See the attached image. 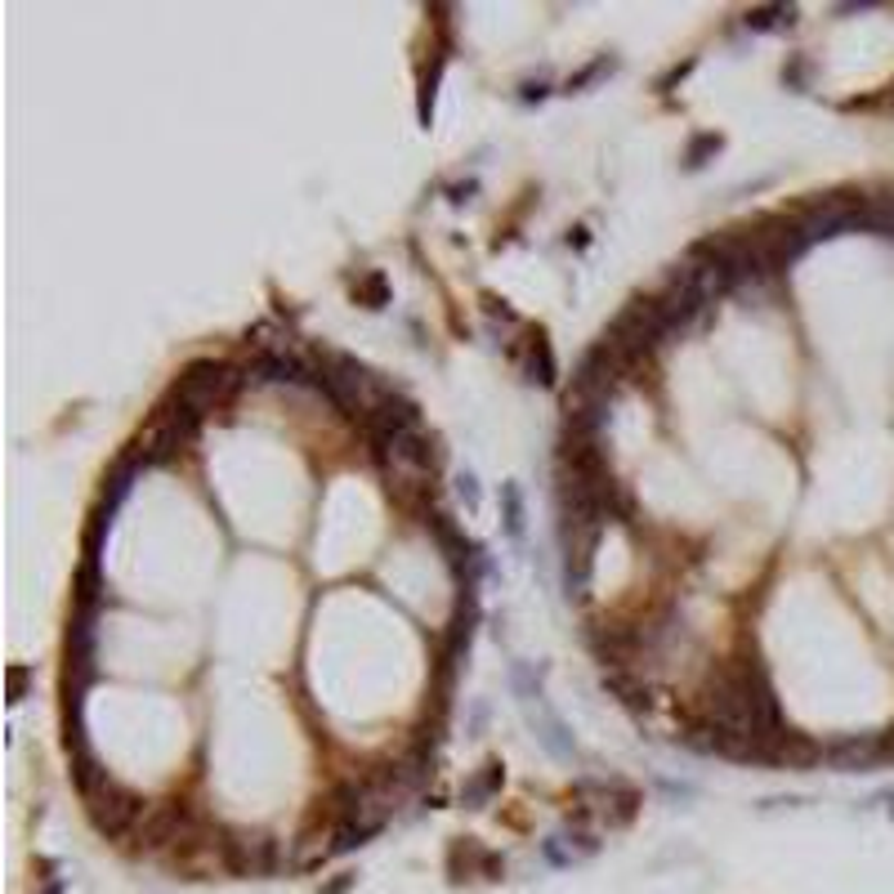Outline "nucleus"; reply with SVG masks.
I'll list each match as a JSON object with an SVG mask.
<instances>
[{
    "instance_id": "1",
    "label": "nucleus",
    "mask_w": 894,
    "mask_h": 894,
    "mask_svg": "<svg viewBox=\"0 0 894 894\" xmlns=\"http://www.w3.org/2000/svg\"><path fill=\"white\" fill-rule=\"evenodd\" d=\"M318 389L341 407V412H372L376 403H385L394 389L372 372V367H363L358 358H350V354H341V350H322L318 354Z\"/></svg>"
},
{
    "instance_id": "2",
    "label": "nucleus",
    "mask_w": 894,
    "mask_h": 894,
    "mask_svg": "<svg viewBox=\"0 0 894 894\" xmlns=\"http://www.w3.org/2000/svg\"><path fill=\"white\" fill-rule=\"evenodd\" d=\"M242 381H247V376H242L233 363L197 358V363H188V367L175 376L166 403H175V407H184V412H193V416L201 420L206 412H215V407L229 403V398L242 389Z\"/></svg>"
},
{
    "instance_id": "3",
    "label": "nucleus",
    "mask_w": 894,
    "mask_h": 894,
    "mask_svg": "<svg viewBox=\"0 0 894 894\" xmlns=\"http://www.w3.org/2000/svg\"><path fill=\"white\" fill-rule=\"evenodd\" d=\"M197 416L193 412H184V407H175V403H162L153 416H148V425L139 429V438H135V457L144 461V466H166V461H175L184 447H193V438H197Z\"/></svg>"
},
{
    "instance_id": "4",
    "label": "nucleus",
    "mask_w": 894,
    "mask_h": 894,
    "mask_svg": "<svg viewBox=\"0 0 894 894\" xmlns=\"http://www.w3.org/2000/svg\"><path fill=\"white\" fill-rule=\"evenodd\" d=\"M85 810H90L94 832H103V836H126L144 819V801L131 788H122V782H112V778L103 782L98 792L85 797Z\"/></svg>"
},
{
    "instance_id": "5",
    "label": "nucleus",
    "mask_w": 894,
    "mask_h": 894,
    "mask_svg": "<svg viewBox=\"0 0 894 894\" xmlns=\"http://www.w3.org/2000/svg\"><path fill=\"white\" fill-rule=\"evenodd\" d=\"M224 863H229L238 876H269L278 863V845L264 832H229V841H224Z\"/></svg>"
},
{
    "instance_id": "6",
    "label": "nucleus",
    "mask_w": 894,
    "mask_h": 894,
    "mask_svg": "<svg viewBox=\"0 0 894 894\" xmlns=\"http://www.w3.org/2000/svg\"><path fill=\"white\" fill-rule=\"evenodd\" d=\"M247 381L256 385H318V367H309L304 358L287 354V350H260L256 363L247 367Z\"/></svg>"
},
{
    "instance_id": "7",
    "label": "nucleus",
    "mask_w": 894,
    "mask_h": 894,
    "mask_svg": "<svg viewBox=\"0 0 894 894\" xmlns=\"http://www.w3.org/2000/svg\"><path fill=\"white\" fill-rule=\"evenodd\" d=\"M135 832H139V845H144V850H162V845H170V841H188V836H193L188 805L162 801V805H153V810L139 819Z\"/></svg>"
},
{
    "instance_id": "8",
    "label": "nucleus",
    "mask_w": 894,
    "mask_h": 894,
    "mask_svg": "<svg viewBox=\"0 0 894 894\" xmlns=\"http://www.w3.org/2000/svg\"><path fill=\"white\" fill-rule=\"evenodd\" d=\"M823 765H832V769H841V773H859V769H876V765H885L881 734H850V738L828 742Z\"/></svg>"
},
{
    "instance_id": "9",
    "label": "nucleus",
    "mask_w": 894,
    "mask_h": 894,
    "mask_svg": "<svg viewBox=\"0 0 894 894\" xmlns=\"http://www.w3.org/2000/svg\"><path fill=\"white\" fill-rule=\"evenodd\" d=\"M139 470H144V461H139V457H135V453H126V457H122V461H117V466H112V475H107V479H103V484H107V488H103V501H98V510H107V514H112V510H117V506H122V501H126V492H131V488H135V479H139Z\"/></svg>"
},
{
    "instance_id": "10",
    "label": "nucleus",
    "mask_w": 894,
    "mask_h": 894,
    "mask_svg": "<svg viewBox=\"0 0 894 894\" xmlns=\"http://www.w3.org/2000/svg\"><path fill=\"white\" fill-rule=\"evenodd\" d=\"M497 792H501V765H497V760H488V765H479V773L466 782L461 801H466L470 810H484V805H488Z\"/></svg>"
},
{
    "instance_id": "11",
    "label": "nucleus",
    "mask_w": 894,
    "mask_h": 894,
    "mask_svg": "<svg viewBox=\"0 0 894 894\" xmlns=\"http://www.w3.org/2000/svg\"><path fill=\"white\" fill-rule=\"evenodd\" d=\"M528 381L537 385H554V354H550V341L537 331L528 341Z\"/></svg>"
},
{
    "instance_id": "12",
    "label": "nucleus",
    "mask_w": 894,
    "mask_h": 894,
    "mask_svg": "<svg viewBox=\"0 0 894 894\" xmlns=\"http://www.w3.org/2000/svg\"><path fill=\"white\" fill-rule=\"evenodd\" d=\"M354 300H358L363 309H385V304H389V282H385V273H367V278L354 287Z\"/></svg>"
},
{
    "instance_id": "13",
    "label": "nucleus",
    "mask_w": 894,
    "mask_h": 894,
    "mask_svg": "<svg viewBox=\"0 0 894 894\" xmlns=\"http://www.w3.org/2000/svg\"><path fill=\"white\" fill-rule=\"evenodd\" d=\"M604 689H609V694H617L626 707H648L644 685H640V680H631L626 671H613V676H604Z\"/></svg>"
},
{
    "instance_id": "14",
    "label": "nucleus",
    "mask_w": 894,
    "mask_h": 894,
    "mask_svg": "<svg viewBox=\"0 0 894 894\" xmlns=\"http://www.w3.org/2000/svg\"><path fill=\"white\" fill-rule=\"evenodd\" d=\"M720 144H725L720 135H694V139H689V148H685V166H689V170H703V166H707V157H716V153H720Z\"/></svg>"
},
{
    "instance_id": "15",
    "label": "nucleus",
    "mask_w": 894,
    "mask_h": 894,
    "mask_svg": "<svg viewBox=\"0 0 894 894\" xmlns=\"http://www.w3.org/2000/svg\"><path fill=\"white\" fill-rule=\"evenodd\" d=\"M792 19H797V10H792V6H765V10H751V14H747V28L769 32V28H778V23H792Z\"/></svg>"
},
{
    "instance_id": "16",
    "label": "nucleus",
    "mask_w": 894,
    "mask_h": 894,
    "mask_svg": "<svg viewBox=\"0 0 894 894\" xmlns=\"http://www.w3.org/2000/svg\"><path fill=\"white\" fill-rule=\"evenodd\" d=\"M501 501H506V532H510V537H523V497H519V488L506 484V488H501Z\"/></svg>"
},
{
    "instance_id": "17",
    "label": "nucleus",
    "mask_w": 894,
    "mask_h": 894,
    "mask_svg": "<svg viewBox=\"0 0 894 894\" xmlns=\"http://www.w3.org/2000/svg\"><path fill=\"white\" fill-rule=\"evenodd\" d=\"M609 67H613V59H595L591 67H582V72H578V76L569 81V90H582V85H591V81H595L600 72H609Z\"/></svg>"
},
{
    "instance_id": "18",
    "label": "nucleus",
    "mask_w": 894,
    "mask_h": 894,
    "mask_svg": "<svg viewBox=\"0 0 894 894\" xmlns=\"http://www.w3.org/2000/svg\"><path fill=\"white\" fill-rule=\"evenodd\" d=\"M28 689V666H10V703H19Z\"/></svg>"
},
{
    "instance_id": "19",
    "label": "nucleus",
    "mask_w": 894,
    "mask_h": 894,
    "mask_svg": "<svg viewBox=\"0 0 894 894\" xmlns=\"http://www.w3.org/2000/svg\"><path fill=\"white\" fill-rule=\"evenodd\" d=\"M457 488H461V497H466L470 506H479V484H475V475H461Z\"/></svg>"
},
{
    "instance_id": "20",
    "label": "nucleus",
    "mask_w": 894,
    "mask_h": 894,
    "mask_svg": "<svg viewBox=\"0 0 894 894\" xmlns=\"http://www.w3.org/2000/svg\"><path fill=\"white\" fill-rule=\"evenodd\" d=\"M689 67H694V63H680V67H671V72L662 76V90H671L676 81H685V76H689Z\"/></svg>"
},
{
    "instance_id": "21",
    "label": "nucleus",
    "mask_w": 894,
    "mask_h": 894,
    "mask_svg": "<svg viewBox=\"0 0 894 894\" xmlns=\"http://www.w3.org/2000/svg\"><path fill=\"white\" fill-rule=\"evenodd\" d=\"M350 885H354V876H350V872H341V876H335V881L326 885V894H345Z\"/></svg>"
},
{
    "instance_id": "22",
    "label": "nucleus",
    "mask_w": 894,
    "mask_h": 894,
    "mask_svg": "<svg viewBox=\"0 0 894 894\" xmlns=\"http://www.w3.org/2000/svg\"><path fill=\"white\" fill-rule=\"evenodd\" d=\"M881 751H885V765H890V760H894V725L881 734Z\"/></svg>"
},
{
    "instance_id": "23",
    "label": "nucleus",
    "mask_w": 894,
    "mask_h": 894,
    "mask_svg": "<svg viewBox=\"0 0 894 894\" xmlns=\"http://www.w3.org/2000/svg\"><path fill=\"white\" fill-rule=\"evenodd\" d=\"M890 107H894V85H890Z\"/></svg>"
}]
</instances>
